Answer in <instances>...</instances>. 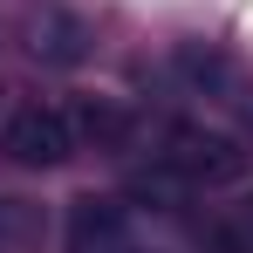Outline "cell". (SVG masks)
Returning a JSON list of instances; mask_svg holds the SVG:
<instances>
[{"label": "cell", "mask_w": 253, "mask_h": 253, "mask_svg": "<svg viewBox=\"0 0 253 253\" xmlns=\"http://www.w3.org/2000/svg\"><path fill=\"white\" fill-rule=\"evenodd\" d=\"M0 240H14V247L42 240V212H35V206H21V199H0Z\"/></svg>", "instance_id": "6"}, {"label": "cell", "mask_w": 253, "mask_h": 253, "mask_svg": "<svg viewBox=\"0 0 253 253\" xmlns=\"http://www.w3.org/2000/svg\"><path fill=\"white\" fill-rule=\"evenodd\" d=\"M185 185H240L253 171V158H247V144L233 137V130H212V124H171L165 130V151H158Z\"/></svg>", "instance_id": "1"}, {"label": "cell", "mask_w": 253, "mask_h": 253, "mask_svg": "<svg viewBox=\"0 0 253 253\" xmlns=\"http://www.w3.org/2000/svg\"><path fill=\"white\" fill-rule=\"evenodd\" d=\"M0 253H7V247H0Z\"/></svg>", "instance_id": "7"}, {"label": "cell", "mask_w": 253, "mask_h": 253, "mask_svg": "<svg viewBox=\"0 0 253 253\" xmlns=\"http://www.w3.org/2000/svg\"><path fill=\"white\" fill-rule=\"evenodd\" d=\"M69 124H76V137H96V151H124L130 137H137V117H130L124 103H110V96H83Z\"/></svg>", "instance_id": "5"}, {"label": "cell", "mask_w": 253, "mask_h": 253, "mask_svg": "<svg viewBox=\"0 0 253 253\" xmlns=\"http://www.w3.org/2000/svg\"><path fill=\"white\" fill-rule=\"evenodd\" d=\"M69 253H151L144 226L110 199H76L69 212Z\"/></svg>", "instance_id": "3"}, {"label": "cell", "mask_w": 253, "mask_h": 253, "mask_svg": "<svg viewBox=\"0 0 253 253\" xmlns=\"http://www.w3.org/2000/svg\"><path fill=\"white\" fill-rule=\"evenodd\" d=\"M21 42H28V55L48 62V69H76V62L89 55V28H83V14H69V7L42 0V7H28Z\"/></svg>", "instance_id": "4"}, {"label": "cell", "mask_w": 253, "mask_h": 253, "mask_svg": "<svg viewBox=\"0 0 253 253\" xmlns=\"http://www.w3.org/2000/svg\"><path fill=\"white\" fill-rule=\"evenodd\" d=\"M7 158L28 171H55L76 158V124H69V110H42V103H28L14 124H7Z\"/></svg>", "instance_id": "2"}]
</instances>
